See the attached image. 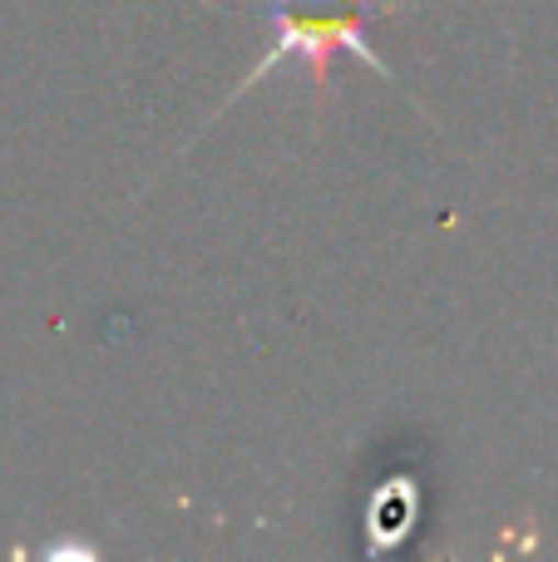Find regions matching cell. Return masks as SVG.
<instances>
[{
  "label": "cell",
  "mask_w": 558,
  "mask_h": 562,
  "mask_svg": "<svg viewBox=\"0 0 558 562\" xmlns=\"http://www.w3.org/2000/svg\"><path fill=\"white\" fill-rule=\"evenodd\" d=\"M272 5H376V0H272Z\"/></svg>",
  "instance_id": "7a4b0ae2"
},
{
  "label": "cell",
  "mask_w": 558,
  "mask_h": 562,
  "mask_svg": "<svg viewBox=\"0 0 558 562\" xmlns=\"http://www.w3.org/2000/svg\"><path fill=\"white\" fill-rule=\"evenodd\" d=\"M386 10H391V0H376V5L316 10V15H312V10H297V5H272V40H267L263 59H257V65L243 75V85H237L233 94L217 104L213 119H223L237 99L253 94V89L263 85L272 69H282V65H302L306 75H312L316 94H326V89H332V59L336 55H351V59H361L366 69H376L381 79H395V69L386 65L371 45H366V20L386 15Z\"/></svg>",
  "instance_id": "6da1fadb"
}]
</instances>
